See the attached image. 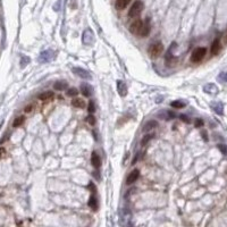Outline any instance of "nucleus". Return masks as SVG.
<instances>
[{
	"label": "nucleus",
	"mask_w": 227,
	"mask_h": 227,
	"mask_svg": "<svg viewBox=\"0 0 227 227\" xmlns=\"http://www.w3.org/2000/svg\"><path fill=\"white\" fill-rule=\"evenodd\" d=\"M144 8V5L141 0H135L133 5L131 6V8L128 10V16L131 18H135V17H139L140 14L142 13Z\"/></svg>",
	"instance_id": "1"
},
{
	"label": "nucleus",
	"mask_w": 227,
	"mask_h": 227,
	"mask_svg": "<svg viewBox=\"0 0 227 227\" xmlns=\"http://www.w3.org/2000/svg\"><path fill=\"white\" fill-rule=\"evenodd\" d=\"M163 46L161 42H159V41H157L155 43L150 44V47L148 49V52H149L150 57H152V58L159 57L160 55L163 53Z\"/></svg>",
	"instance_id": "2"
},
{
	"label": "nucleus",
	"mask_w": 227,
	"mask_h": 227,
	"mask_svg": "<svg viewBox=\"0 0 227 227\" xmlns=\"http://www.w3.org/2000/svg\"><path fill=\"white\" fill-rule=\"evenodd\" d=\"M206 55H207V49L204 47H199L193 50L191 55V60L193 63H199L206 57Z\"/></svg>",
	"instance_id": "3"
},
{
	"label": "nucleus",
	"mask_w": 227,
	"mask_h": 227,
	"mask_svg": "<svg viewBox=\"0 0 227 227\" xmlns=\"http://www.w3.org/2000/svg\"><path fill=\"white\" fill-rule=\"evenodd\" d=\"M142 26H143V20H133L130 25V32L132 34H135V35H139L141 30H142Z\"/></svg>",
	"instance_id": "4"
},
{
	"label": "nucleus",
	"mask_w": 227,
	"mask_h": 227,
	"mask_svg": "<svg viewBox=\"0 0 227 227\" xmlns=\"http://www.w3.org/2000/svg\"><path fill=\"white\" fill-rule=\"evenodd\" d=\"M73 73L74 74H76V75L79 76V77H81V79H84V80H91V74L88 72V71H85V69H83V68H80V67H74L73 68Z\"/></svg>",
	"instance_id": "5"
},
{
	"label": "nucleus",
	"mask_w": 227,
	"mask_h": 227,
	"mask_svg": "<svg viewBox=\"0 0 227 227\" xmlns=\"http://www.w3.org/2000/svg\"><path fill=\"white\" fill-rule=\"evenodd\" d=\"M139 177H140V170L139 169H133V170L130 173V175L127 176L126 184H127V185H131V184H133L134 182H136Z\"/></svg>",
	"instance_id": "6"
},
{
	"label": "nucleus",
	"mask_w": 227,
	"mask_h": 227,
	"mask_svg": "<svg viewBox=\"0 0 227 227\" xmlns=\"http://www.w3.org/2000/svg\"><path fill=\"white\" fill-rule=\"evenodd\" d=\"M91 163H92V166L96 168V169L100 168V166H101V159H100V156L98 155L96 151L92 152V155H91Z\"/></svg>",
	"instance_id": "7"
},
{
	"label": "nucleus",
	"mask_w": 227,
	"mask_h": 227,
	"mask_svg": "<svg viewBox=\"0 0 227 227\" xmlns=\"http://www.w3.org/2000/svg\"><path fill=\"white\" fill-rule=\"evenodd\" d=\"M149 33H150V24H149V18H147L143 22V26H142V30H141L139 35L142 36V38H145V36L149 35Z\"/></svg>",
	"instance_id": "8"
},
{
	"label": "nucleus",
	"mask_w": 227,
	"mask_h": 227,
	"mask_svg": "<svg viewBox=\"0 0 227 227\" xmlns=\"http://www.w3.org/2000/svg\"><path fill=\"white\" fill-rule=\"evenodd\" d=\"M156 127H157V122H156V120H149V122H147V123L144 124L142 131H143L144 133H149V132H151L152 130Z\"/></svg>",
	"instance_id": "9"
},
{
	"label": "nucleus",
	"mask_w": 227,
	"mask_h": 227,
	"mask_svg": "<svg viewBox=\"0 0 227 227\" xmlns=\"http://www.w3.org/2000/svg\"><path fill=\"white\" fill-rule=\"evenodd\" d=\"M220 48H222V44H220V41L219 39H216L212 44H211V55H217L219 51H220Z\"/></svg>",
	"instance_id": "10"
},
{
	"label": "nucleus",
	"mask_w": 227,
	"mask_h": 227,
	"mask_svg": "<svg viewBox=\"0 0 227 227\" xmlns=\"http://www.w3.org/2000/svg\"><path fill=\"white\" fill-rule=\"evenodd\" d=\"M131 1L132 0H116V2H115L116 9H118V10H123V9H125L126 7H127L128 4H130Z\"/></svg>",
	"instance_id": "11"
},
{
	"label": "nucleus",
	"mask_w": 227,
	"mask_h": 227,
	"mask_svg": "<svg viewBox=\"0 0 227 227\" xmlns=\"http://www.w3.org/2000/svg\"><path fill=\"white\" fill-rule=\"evenodd\" d=\"M81 92L84 97H91L92 94V88L89 85V84L83 83L81 85Z\"/></svg>",
	"instance_id": "12"
},
{
	"label": "nucleus",
	"mask_w": 227,
	"mask_h": 227,
	"mask_svg": "<svg viewBox=\"0 0 227 227\" xmlns=\"http://www.w3.org/2000/svg\"><path fill=\"white\" fill-rule=\"evenodd\" d=\"M53 88H55V90H58V91H63V90H65L66 88H68V84L66 81H57L56 83L53 84Z\"/></svg>",
	"instance_id": "13"
},
{
	"label": "nucleus",
	"mask_w": 227,
	"mask_h": 227,
	"mask_svg": "<svg viewBox=\"0 0 227 227\" xmlns=\"http://www.w3.org/2000/svg\"><path fill=\"white\" fill-rule=\"evenodd\" d=\"M53 92L52 91H44L42 92V93H40L39 96H38V98L40 100H42V101H46V100H49V99H52L53 98Z\"/></svg>",
	"instance_id": "14"
},
{
	"label": "nucleus",
	"mask_w": 227,
	"mask_h": 227,
	"mask_svg": "<svg viewBox=\"0 0 227 227\" xmlns=\"http://www.w3.org/2000/svg\"><path fill=\"white\" fill-rule=\"evenodd\" d=\"M72 104L75 108H81V109L85 107V102H84V100L79 98V97H77V98H74V99L72 100Z\"/></svg>",
	"instance_id": "15"
},
{
	"label": "nucleus",
	"mask_w": 227,
	"mask_h": 227,
	"mask_svg": "<svg viewBox=\"0 0 227 227\" xmlns=\"http://www.w3.org/2000/svg\"><path fill=\"white\" fill-rule=\"evenodd\" d=\"M153 134H150V133H148V134H145V135L142 137V140H141V147H145L150 141H151L152 139H153Z\"/></svg>",
	"instance_id": "16"
},
{
	"label": "nucleus",
	"mask_w": 227,
	"mask_h": 227,
	"mask_svg": "<svg viewBox=\"0 0 227 227\" xmlns=\"http://www.w3.org/2000/svg\"><path fill=\"white\" fill-rule=\"evenodd\" d=\"M24 122H25L24 116H18V117H16V118L14 119V122H13V126H14V127H18L22 124H24Z\"/></svg>",
	"instance_id": "17"
},
{
	"label": "nucleus",
	"mask_w": 227,
	"mask_h": 227,
	"mask_svg": "<svg viewBox=\"0 0 227 227\" xmlns=\"http://www.w3.org/2000/svg\"><path fill=\"white\" fill-rule=\"evenodd\" d=\"M117 84H118V92H119L120 96H125L126 94V85H125V83H123L122 81H118L117 82Z\"/></svg>",
	"instance_id": "18"
},
{
	"label": "nucleus",
	"mask_w": 227,
	"mask_h": 227,
	"mask_svg": "<svg viewBox=\"0 0 227 227\" xmlns=\"http://www.w3.org/2000/svg\"><path fill=\"white\" fill-rule=\"evenodd\" d=\"M89 206L92 208V210H97V208H98V202H97V199L94 196V193L91 195V198L89 200Z\"/></svg>",
	"instance_id": "19"
},
{
	"label": "nucleus",
	"mask_w": 227,
	"mask_h": 227,
	"mask_svg": "<svg viewBox=\"0 0 227 227\" xmlns=\"http://www.w3.org/2000/svg\"><path fill=\"white\" fill-rule=\"evenodd\" d=\"M68 97H77L79 96V90L76 88H69V90L67 91Z\"/></svg>",
	"instance_id": "20"
},
{
	"label": "nucleus",
	"mask_w": 227,
	"mask_h": 227,
	"mask_svg": "<svg viewBox=\"0 0 227 227\" xmlns=\"http://www.w3.org/2000/svg\"><path fill=\"white\" fill-rule=\"evenodd\" d=\"M85 120L88 122L90 125H96V117H94V115H92V114H90V115H88V117L85 118Z\"/></svg>",
	"instance_id": "21"
},
{
	"label": "nucleus",
	"mask_w": 227,
	"mask_h": 227,
	"mask_svg": "<svg viewBox=\"0 0 227 227\" xmlns=\"http://www.w3.org/2000/svg\"><path fill=\"white\" fill-rule=\"evenodd\" d=\"M170 106H171V107H174V108H178V109L185 107V104H184L182 101H177V100H176V101H173Z\"/></svg>",
	"instance_id": "22"
},
{
	"label": "nucleus",
	"mask_w": 227,
	"mask_h": 227,
	"mask_svg": "<svg viewBox=\"0 0 227 227\" xmlns=\"http://www.w3.org/2000/svg\"><path fill=\"white\" fill-rule=\"evenodd\" d=\"M88 110L90 114H93V112H96V106H94V102H93V101H90V102H89Z\"/></svg>",
	"instance_id": "23"
},
{
	"label": "nucleus",
	"mask_w": 227,
	"mask_h": 227,
	"mask_svg": "<svg viewBox=\"0 0 227 227\" xmlns=\"http://www.w3.org/2000/svg\"><path fill=\"white\" fill-rule=\"evenodd\" d=\"M215 110L217 112H218L219 115H223V106H222V104H218L217 106H215Z\"/></svg>",
	"instance_id": "24"
},
{
	"label": "nucleus",
	"mask_w": 227,
	"mask_h": 227,
	"mask_svg": "<svg viewBox=\"0 0 227 227\" xmlns=\"http://www.w3.org/2000/svg\"><path fill=\"white\" fill-rule=\"evenodd\" d=\"M33 108H34V104H27L26 107L24 108V112H31L33 110Z\"/></svg>",
	"instance_id": "25"
},
{
	"label": "nucleus",
	"mask_w": 227,
	"mask_h": 227,
	"mask_svg": "<svg viewBox=\"0 0 227 227\" xmlns=\"http://www.w3.org/2000/svg\"><path fill=\"white\" fill-rule=\"evenodd\" d=\"M195 126L196 127H201V126H203V120L202 119H195Z\"/></svg>",
	"instance_id": "26"
},
{
	"label": "nucleus",
	"mask_w": 227,
	"mask_h": 227,
	"mask_svg": "<svg viewBox=\"0 0 227 227\" xmlns=\"http://www.w3.org/2000/svg\"><path fill=\"white\" fill-rule=\"evenodd\" d=\"M179 118L183 120V122H185V123H190V118L186 117L185 115H179Z\"/></svg>",
	"instance_id": "27"
},
{
	"label": "nucleus",
	"mask_w": 227,
	"mask_h": 227,
	"mask_svg": "<svg viewBox=\"0 0 227 227\" xmlns=\"http://www.w3.org/2000/svg\"><path fill=\"white\" fill-rule=\"evenodd\" d=\"M218 148L222 150V152H223V153H225V155H226V153H227V148L226 147H224V145H222V144H219Z\"/></svg>",
	"instance_id": "28"
},
{
	"label": "nucleus",
	"mask_w": 227,
	"mask_h": 227,
	"mask_svg": "<svg viewBox=\"0 0 227 227\" xmlns=\"http://www.w3.org/2000/svg\"><path fill=\"white\" fill-rule=\"evenodd\" d=\"M222 76H224V77H225V79H224V81H225V82H227V72L222 73V74L219 75V77H222Z\"/></svg>",
	"instance_id": "29"
},
{
	"label": "nucleus",
	"mask_w": 227,
	"mask_h": 227,
	"mask_svg": "<svg viewBox=\"0 0 227 227\" xmlns=\"http://www.w3.org/2000/svg\"><path fill=\"white\" fill-rule=\"evenodd\" d=\"M167 114H168V118H169V119H171V118H174V117H175V114H174V112H168Z\"/></svg>",
	"instance_id": "30"
},
{
	"label": "nucleus",
	"mask_w": 227,
	"mask_h": 227,
	"mask_svg": "<svg viewBox=\"0 0 227 227\" xmlns=\"http://www.w3.org/2000/svg\"><path fill=\"white\" fill-rule=\"evenodd\" d=\"M5 153V149L4 148H0V158L2 157V155Z\"/></svg>",
	"instance_id": "31"
}]
</instances>
